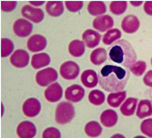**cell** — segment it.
<instances>
[{"mask_svg":"<svg viewBox=\"0 0 152 138\" xmlns=\"http://www.w3.org/2000/svg\"><path fill=\"white\" fill-rule=\"evenodd\" d=\"M129 78L128 71L116 65H105L99 74V86L107 92H118L124 89Z\"/></svg>","mask_w":152,"mask_h":138,"instance_id":"1","label":"cell"},{"mask_svg":"<svg viewBox=\"0 0 152 138\" xmlns=\"http://www.w3.org/2000/svg\"><path fill=\"white\" fill-rule=\"evenodd\" d=\"M109 55L114 63L127 68H130L137 59L133 46L128 41L124 40L118 41L110 47Z\"/></svg>","mask_w":152,"mask_h":138,"instance_id":"2","label":"cell"},{"mask_svg":"<svg viewBox=\"0 0 152 138\" xmlns=\"http://www.w3.org/2000/svg\"><path fill=\"white\" fill-rule=\"evenodd\" d=\"M75 108L71 103L62 102L56 107L55 120L59 125L69 123L75 116Z\"/></svg>","mask_w":152,"mask_h":138,"instance_id":"3","label":"cell"},{"mask_svg":"<svg viewBox=\"0 0 152 138\" xmlns=\"http://www.w3.org/2000/svg\"><path fill=\"white\" fill-rule=\"evenodd\" d=\"M58 78L57 71L52 68H48L37 72L36 81L39 86L45 87L56 81Z\"/></svg>","mask_w":152,"mask_h":138,"instance_id":"4","label":"cell"},{"mask_svg":"<svg viewBox=\"0 0 152 138\" xmlns=\"http://www.w3.org/2000/svg\"><path fill=\"white\" fill-rule=\"evenodd\" d=\"M80 71V69L79 65L73 61L65 62L60 67V74L65 80L76 79L79 75Z\"/></svg>","mask_w":152,"mask_h":138,"instance_id":"5","label":"cell"},{"mask_svg":"<svg viewBox=\"0 0 152 138\" xmlns=\"http://www.w3.org/2000/svg\"><path fill=\"white\" fill-rule=\"evenodd\" d=\"M33 28L32 24L23 19H20L16 20L13 27L15 34L20 37H26L30 35Z\"/></svg>","mask_w":152,"mask_h":138,"instance_id":"6","label":"cell"},{"mask_svg":"<svg viewBox=\"0 0 152 138\" xmlns=\"http://www.w3.org/2000/svg\"><path fill=\"white\" fill-rule=\"evenodd\" d=\"M23 16L34 23L41 22L44 18V13L40 8H34L29 5H25L21 10Z\"/></svg>","mask_w":152,"mask_h":138,"instance_id":"7","label":"cell"},{"mask_svg":"<svg viewBox=\"0 0 152 138\" xmlns=\"http://www.w3.org/2000/svg\"><path fill=\"white\" fill-rule=\"evenodd\" d=\"M41 109V103L35 98L27 99L23 105V114L29 117L36 116L39 114Z\"/></svg>","mask_w":152,"mask_h":138,"instance_id":"8","label":"cell"},{"mask_svg":"<svg viewBox=\"0 0 152 138\" xmlns=\"http://www.w3.org/2000/svg\"><path fill=\"white\" fill-rule=\"evenodd\" d=\"M46 45V38L39 34L32 35L27 41V48L33 52L42 51L45 48Z\"/></svg>","mask_w":152,"mask_h":138,"instance_id":"9","label":"cell"},{"mask_svg":"<svg viewBox=\"0 0 152 138\" xmlns=\"http://www.w3.org/2000/svg\"><path fill=\"white\" fill-rule=\"evenodd\" d=\"M84 89L77 84H74L68 87L65 91V98L74 103L81 101L84 97Z\"/></svg>","mask_w":152,"mask_h":138,"instance_id":"10","label":"cell"},{"mask_svg":"<svg viewBox=\"0 0 152 138\" xmlns=\"http://www.w3.org/2000/svg\"><path fill=\"white\" fill-rule=\"evenodd\" d=\"M29 61V55L26 50H17L10 58V62L15 67L23 68L27 66Z\"/></svg>","mask_w":152,"mask_h":138,"instance_id":"11","label":"cell"},{"mask_svg":"<svg viewBox=\"0 0 152 138\" xmlns=\"http://www.w3.org/2000/svg\"><path fill=\"white\" fill-rule=\"evenodd\" d=\"M16 132L20 138H31L36 135L37 130L34 124L30 121H25L18 125Z\"/></svg>","mask_w":152,"mask_h":138,"instance_id":"12","label":"cell"},{"mask_svg":"<svg viewBox=\"0 0 152 138\" xmlns=\"http://www.w3.org/2000/svg\"><path fill=\"white\" fill-rule=\"evenodd\" d=\"M63 95V88L58 83L51 84L45 91V98L48 101L52 103L58 101L62 98Z\"/></svg>","mask_w":152,"mask_h":138,"instance_id":"13","label":"cell"},{"mask_svg":"<svg viewBox=\"0 0 152 138\" xmlns=\"http://www.w3.org/2000/svg\"><path fill=\"white\" fill-rule=\"evenodd\" d=\"M114 20L108 15H103L96 17L93 22L94 28L101 32H104L113 27Z\"/></svg>","mask_w":152,"mask_h":138,"instance_id":"14","label":"cell"},{"mask_svg":"<svg viewBox=\"0 0 152 138\" xmlns=\"http://www.w3.org/2000/svg\"><path fill=\"white\" fill-rule=\"evenodd\" d=\"M82 38L87 47L94 48L99 44L101 35L92 29H87L83 33Z\"/></svg>","mask_w":152,"mask_h":138,"instance_id":"15","label":"cell"},{"mask_svg":"<svg viewBox=\"0 0 152 138\" xmlns=\"http://www.w3.org/2000/svg\"><path fill=\"white\" fill-rule=\"evenodd\" d=\"M140 26V21L134 15H128L124 18L121 22L122 29L128 34L135 33L138 30Z\"/></svg>","mask_w":152,"mask_h":138,"instance_id":"16","label":"cell"},{"mask_svg":"<svg viewBox=\"0 0 152 138\" xmlns=\"http://www.w3.org/2000/svg\"><path fill=\"white\" fill-rule=\"evenodd\" d=\"M80 80L83 85L87 88H94L98 84V78L96 73L91 69L83 72Z\"/></svg>","mask_w":152,"mask_h":138,"instance_id":"17","label":"cell"},{"mask_svg":"<svg viewBox=\"0 0 152 138\" xmlns=\"http://www.w3.org/2000/svg\"><path fill=\"white\" fill-rule=\"evenodd\" d=\"M100 119L101 123L104 126L112 127L116 125L118 116L115 111L107 110L102 113Z\"/></svg>","mask_w":152,"mask_h":138,"instance_id":"18","label":"cell"},{"mask_svg":"<svg viewBox=\"0 0 152 138\" xmlns=\"http://www.w3.org/2000/svg\"><path fill=\"white\" fill-rule=\"evenodd\" d=\"M50 62V58L47 53H40L33 56L31 64L34 69H38L48 65Z\"/></svg>","mask_w":152,"mask_h":138,"instance_id":"19","label":"cell"},{"mask_svg":"<svg viewBox=\"0 0 152 138\" xmlns=\"http://www.w3.org/2000/svg\"><path fill=\"white\" fill-rule=\"evenodd\" d=\"M45 10L51 16H60L64 11L63 1H48L45 5Z\"/></svg>","mask_w":152,"mask_h":138,"instance_id":"20","label":"cell"},{"mask_svg":"<svg viewBox=\"0 0 152 138\" xmlns=\"http://www.w3.org/2000/svg\"><path fill=\"white\" fill-rule=\"evenodd\" d=\"M68 51L73 57H80L85 52V46L83 42L79 40H74L70 43Z\"/></svg>","mask_w":152,"mask_h":138,"instance_id":"21","label":"cell"},{"mask_svg":"<svg viewBox=\"0 0 152 138\" xmlns=\"http://www.w3.org/2000/svg\"><path fill=\"white\" fill-rule=\"evenodd\" d=\"M152 114V106L148 100H142L140 101L138 106L137 115L140 119L145 118Z\"/></svg>","mask_w":152,"mask_h":138,"instance_id":"22","label":"cell"},{"mask_svg":"<svg viewBox=\"0 0 152 138\" xmlns=\"http://www.w3.org/2000/svg\"><path fill=\"white\" fill-rule=\"evenodd\" d=\"M107 59V53L104 49L99 47L93 50L90 55V60L93 64L100 65L104 63Z\"/></svg>","mask_w":152,"mask_h":138,"instance_id":"23","label":"cell"},{"mask_svg":"<svg viewBox=\"0 0 152 138\" xmlns=\"http://www.w3.org/2000/svg\"><path fill=\"white\" fill-rule=\"evenodd\" d=\"M89 13L92 16L102 15L106 12V6L102 1H91L87 6Z\"/></svg>","mask_w":152,"mask_h":138,"instance_id":"24","label":"cell"},{"mask_svg":"<svg viewBox=\"0 0 152 138\" xmlns=\"http://www.w3.org/2000/svg\"><path fill=\"white\" fill-rule=\"evenodd\" d=\"M137 99L135 98H128L121 107V112L122 114L126 116L133 115L136 110Z\"/></svg>","mask_w":152,"mask_h":138,"instance_id":"25","label":"cell"},{"mask_svg":"<svg viewBox=\"0 0 152 138\" xmlns=\"http://www.w3.org/2000/svg\"><path fill=\"white\" fill-rule=\"evenodd\" d=\"M102 126L96 121H91L88 123L84 127V131L88 136L96 137L101 135L102 132Z\"/></svg>","mask_w":152,"mask_h":138,"instance_id":"26","label":"cell"},{"mask_svg":"<svg viewBox=\"0 0 152 138\" xmlns=\"http://www.w3.org/2000/svg\"><path fill=\"white\" fill-rule=\"evenodd\" d=\"M126 96V93L125 91L110 93L108 96V103L111 107L118 108L124 100Z\"/></svg>","mask_w":152,"mask_h":138,"instance_id":"27","label":"cell"},{"mask_svg":"<svg viewBox=\"0 0 152 138\" xmlns=\"http://www.w3.org/2000/svg\"><path fill=\"white\" fill-rule=\"evenodd\" d=\"M88 99L92 104L99 106L104 103L105 100V96L102 91L99 90H94L89 94Z\"/></svg>","mask_w":152,"mask_h":138,"instance_id":"28","label":"cell"},{"mask_svg":"<svg viewBox=\"0 0 152 138\" xmlns=\"http://www.w3.org/2000/svg\"><path fill=\"white\" fill-rule=\"evenodd\" d=\"M121 37V33L118 29H113L108 31L103 37V43L105 45H109L116 40H118Z\"/></svg>","mask_w":152,"mask_h":138,"instance_id":"29","label":"cell"},{"mask_svg":"<svg viewBox=\"0 0 152 138\" xmlns=\"http://www.w3.org/2000/svg\"><path fill=\"white\" fill-rule=\"evenodd\" d=\"M1 56L3 58L10 55L14 48L12 41L8 38H1Z\"/></svg>","mask_w":152,"mask_h":138,"instance_id":"30","label":"cell"},{"mask_svg":"<svg viewBox=\"0 0 152 138\" xmlns=\"http://www.w3.org/2000/svg\"><path fill=\"white\" fill-rule=\"evenodd\" d=\"M127 4L126 1H113L110 4V10L115 15H120L126 9Z\"/></svg>","mask_w":152,"mask_h":138,"instance_id":"31","label":"cell"},{"mask_svg":"<svg viewBox=\"0 0 152 138\" xmlns=\"http://www.w3.org/2000/svg\"><path fill=\"white\" fill-rule=\"evenodd\" d=\"M146 65L143 61H139L131 66V72L137 76H141L145 71Z\"/></svg>","mask_w":152,"mask_h":138,"instance_id":"32","label":"cell"},{"mask_svg":"<svg viewBox=\"0 0 152 138\" xmlns=\"http://www.w3.org/2000/svg\"><path fill=\"white\" fill-rule=\"evenodd\" d=\"M140 129L143 134L152 138V119H146L143 121L140 126Z\"/></svg>","mask_w":152,"mask_h":138,"instance_id":"33","label":"cell"},{"mask_svg":"<svg viewBox=\"0 0 152 138\" xmlns=\"http://www.w3.org/2000/svg\"><path fill=\"white\" fill-rule=\"evenodd\" d=\"M65 6L69 11L71 12H77L83 8V1H65Z\"/></svg>","mask_w":152,"mask_h":138,"instance_id":"34","label":"cell"},{"mask_svg":"<svg viewBox=\"0 0 152 138\" xmlns=\"http://www.w3.org/2000/svg\"><path fill=\"white\" fill-rule=\"evenodd\" d=\"M61 137V134L60 131L55 127H49L45 129L42 138H60Z\"/></svg>","mask_w":152,"mask_h":138,"instance_id":"35","label":"cell"},{"mask_svg":"<svg viewBox=\"0 0 152 138\" xmlns=\"http://www.w3.org/2000/svg\"><path fill=\"white\" fill-rule=\"evenodd\" d=\"M17 1H1V10L6 12L13 11L16 7Z\"/></svg>","mask_w":152,"mask_h":138,"instance_id":"36","label":"cell"},{"mask_svg":"<svg viewBox=\"0 0 152 138\" xmlns=\"http://www.w3.org/2000/svg\"><path fill=\"white\" fill-rule=\"evenodd\" d=\"M143 81L146 86L152 87V70L146 73L143 78Z\"/></svg>","mask_w":152,"mask_h":138,"instance_id":"37","label":"cell"},{"mask_svg":"<svg viewBox=\"0 0 152 138\" xmlns=\"http://www.w3.org/2000/svg\"><path fill=\"white\" fill-rule=\"evenodd\" d=\"M144 11L148 15L152 16V1H146L144 6Z\"/></svg>","mask_w":152,"mask_h":138,"instance_id":"38","label":"cell"},{"mask_svg":"<svg viewBox=\"0 0 152 138\" xmlns=\"http://www.w3.org/2000/svg\"><path fill=\"white\" fill-rule=\"evenodd\" d=\"M29 3L35 6H40L44 4L45 1H29Z\"/></svg>","mask_w":152,"mask_h":138,"instance_id":"39","label":"cell"},{"mask_svg":"<svg viewBox=\"0 0 152 138\" xmlns=\"http://www.w3.org/2000/svg\"><path fill=\"white\" fill-rule=\"evenodd\" d=\"M130 3L133 6H137L142 4V1H130Z\"/></svg>","mask_w":152,"mask_h":138,"instance_id":"40","label":"cell"},{"mask_svg":"<svg viewBox=\"0 0 152 138\" xmlns=\"http://www.w3.org/2000/svg\"><path fill=\"white\" fill-rule=\"evenodd\" d=\"M151 64H152V59H151Z\"/></svg>","mask_w":152,"mask_h":138,"instance_id":"41","label":"cell"}]
</instances>
